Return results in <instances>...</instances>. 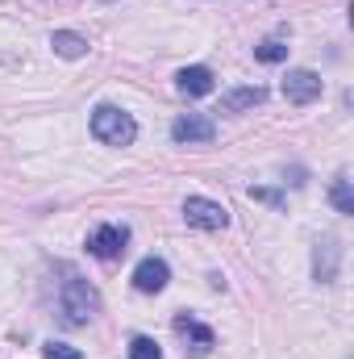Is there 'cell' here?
<instances>
[{"label": "cell", "mask_w": 354, "mask_h": 359, "mask_svg": "<svg viewBox=\"0 0 354 359\" xmlns=\"http://www.w3.org/2000/svg\"><path fill=\"white\" fill-rule=\"evenodd\" d=\"M92 138L104 147H129L138 138V121L117 104H96L92 109Z\"/></svg>", "instance_id": "6da1fadb"}, {"label": "cell", "mask_w": 354, "mask_h": 359, "mask_svg": "<svg viewBox=\"0 0 354 359\" xmlns=\"http://www.w3.org/2000/svg\"><path fill=\"white\" fill-rule=\"evenodd\" d=\"M59 305H63V322H67V326H84V322L96 318L100 297H96V288H92L88 280L67 276V280H63V292H59Z\"/></svg>", "instance_id": "7a4b0ae2"}, {"label": "cell", "mask_w": 354, "mask_h": 359, "mask_svg": "<svg viewBox=\"0 0 354 359\" xmlns=\"http://www.w3.org/2000/svg\"><path fill=\"white\" fill-rule=\"evenodd\" d=\"M183 222L196 230H225L229 226V209L208 201V196H187L183 201Z\"/></svg>", "instance_id": "3957f363"}, {"label": "cell", "mask_w": 354, "mask_h": 359, "mask_svg": "<svg viewBox=\"0 0 354 359\" xmlns=\"http://www.w3.org/2000/svg\"><path fill=\"white\" fill-rule=\"evenodd\" d=\"M125 243H129V226H113V222L96 226L88 234V251L96 259H121L125 255Z\"/></svg>", "instance_id": "277c9868"}, {"label": "cell", "mask_w": 354, "mask_h": 359, "mask_svg": "<svg viewBox=\"0 0 354 359\" xmlns=\"http://www.w3.org/2000/svg\"><path fill=\"white\" fill-rule=\"evenodd\" d=\"M176 334L187 343L183 351H187L192 359H204L213 347H217V334H213L208 326H200L196 318H187V313H179V318H176Z\"/></svg>", "instance_id": "5b68a950"}, {"label": "cell", "mask_w": 354, "mask_h": 359, "mask_svg": "<svg viewBox=\"0 0 354 359\" xmlns=\"http://www.w3.org/2000/svg\"><path fill=\"white\" fill-rule=\"evenodd\" d=\"M283 96H288L292 104H313V100L321 96V76H317V72H304V67L288 72V80H283Z\"/></svg>", "instance_id": "8992f818"}, {"label": "cell", "mask_w": 354, "mask_h": 359, "mask_svg": "<svg viewBox=\"0 0 354 359\" xmlns=\"http://www.w3.org/2000/svg\"><path fill=\"white\" fill-rule=\"evenodd\" d=\"M171 138L176 142H213L217 138V126L208 121V117H200V113H183V117H176V126H171Z\"/></svg>", "instance_id": "52a82bcc"}, {"label": "cell", "mask_w": 354, "mask_h": 359, "mask_svg": "<svg viewBox=\"0 0 354 359\" xmlns=\"http://www.w3.org/2000/svg\"><path fill=\"white\" fill-rule=\"evenodd\" d=\"M167 280H171V268H167L163 259H155V255L134 268V288H138V292H163Z\"/></svg>", "instance_id": "ba28073f"}, {"label": "cell", "mask_w": 354, "mask_h": 359, "mask_svg": "<svg viewBox=\"0 0 354 359\" xmlns=\"http://www.w3.org/2000/svg\"><path fill=\"white\" fill-rule=\"evenodd\" d=\"M176 88H179V96H208L213 92V72L208 67H183L176 76Z\"/></svg>", "instance_id": "9c48e42d"}, {"label": "cell", "mask_w": 354, "mask_h": 359, "mask_svg": "<svg viewBox=\"0 0 354 359\" xmlns=\"http://www.w3.org/2000/svg\"><path fill=\"white\" fill-rule=\"evenodd\" d=\"M267 100V88H234L221 96V113H246V109H255V104H263Z\"/></svg>", "instance_id": "30bf717a"}, {"label": "cell", "mask_w": 354, "mask_h": 359, "mask_svg": "<svg viewBox=\"0 0 354 359\" xmlns=\"http://www.w3.org/2000/svg\"><path fill=\"white\" fill-rule=\"evenodd\" d=\"M313 271H317V280H321V284L338 280V243H334V238L317 243V255H313Z\"/></svg>", "instance_id": "8fae6325"}, {"label": "cell", "mask_w": 354, "mask_h": 359, "mask_svg": "<svg viewBox=\"0 0 354 359\" xmlns=\"http://www.w3.org/2000/svg\"><path fill=\"white\" fill-rule=\"evenodd\" d=\"M50 46H55V55H63V59L88 55V38H84V34H71V29H55V34H50Z\"/></svg>", "instance_id": "7c38bea8"}, {"label": "cell", "mask_w": 354, "mask_h": 359, "mask_svg": "<svg viewBox=\"0 0 354 359\" xmlns=\"http://www.w3.org/2000/svg\"><path fill=\"white\" fill-rule=\"evenodd\" d=\"M255 59H259V63H283V59H288V42H283V38H267V42L255 46Z\"/></svg>", "instance_id": "4fadbf2b"}, {"label": "cell", "mask_w": 354, "mask_h": 359, "mask_svg": "<svg viewBox=\"0 0 354 359\" xmlns=\"http://www.w3.org/2000/svg\"><path fill=\"white\" fill-rule=\"evenodd\" d=\"M330 201H334V209H338V213H354V192H351V180H346V176L334 180Z\"/></svg>", "instance_id": "5bb4252c"}, {"label": "cell", "mask_w": 354, "mask_h": 359, "mask_svg": "<svg viewBox=\"0 0 354 359\" xmlns=\"http://www.w3.org/2000/svg\"><path fill=\"white\" fill-rule=\"evenodd\" d=\"M129 359H163V351H159V343H155V339L138 334V339L129 343Z\"/></svg>", "instance_id": "9a60e30c"}, {"label": "cell", "mask_w": 354, "mask_h": 359, "mask_svg": "<svg viewBox=\"0 0 354 359\" xmlns=\"http://www.w3.org/2000/svg\"><path fill=\"white\" fill-rule=\"evenodd\" d=\"M42 359H84L76 347H67V343H46L42 347Z\"/></svg>", "instance_id": "2e32d148"}, {"label": "cell", "mask_w": 354, "mask_h": 359, "mask_svg": "<svg viewBox=\"0 0 354 359\" xmlns=\"http://www.w3.org/2000/svg\"><path fill=\"white\" fill-rule=\"evenodd\" d=\"M250 196H255V201H267V205H283V196L271 192V188H250Z\"/></svg>", "instance_id": "e0dca14e"}]
</instances>
